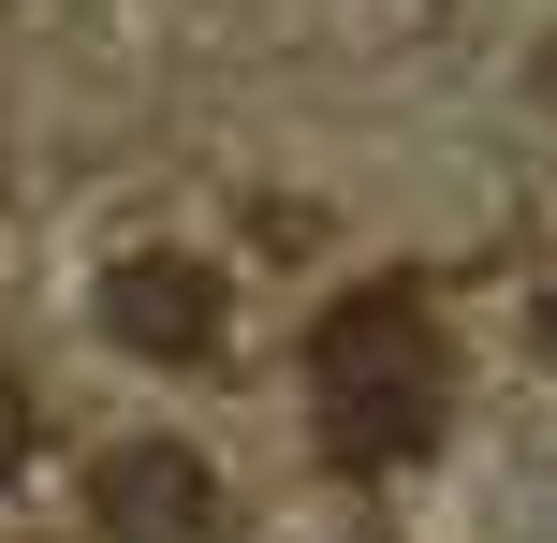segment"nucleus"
<instances>
[{
	"label": "nucleus",
	"mask_w": 557,
	"mask_h": 543,
	"mask_svg": "<svg viewBox=\"0 0 557 543\" xmlns=\"http://www.w3.org/2000/svg\"><path fill=\"white\" fill-rule=\"evenodd\" d=\"M308 382H323V456L337 470L425 456V441H441V397H455L441 323H425L411 280H352V294H337V309L308 323Z\"/></svg>",
	"instance_id": "obj_1"
},
{
	"label": "nucleus",
	"mask_w": 557,
	"mask_h": 543,
	"mask_svg": "<svg viewBox=\"0 0 557 543\" xmlns=\"http://www.w3.org/2000/svg\"><path fill=\"white\" fill-rule=\"evenodd\" d=\"M103 338L147 353V368H191V353H221V280H206L191 250H133L103 280Z\"/></svg>",
	"instance_id": "obj_2"
},
{
	"label": "nucleus",
	"mask_w": 557,
	"mask_h": 543,
	"mask_svg": "<svg viewBox=\"0 0 557 543\" xmlns=\"http://www.w3.org/2000/svg\"><path fill=\"white\" fill-rule=\"evenodd\" d=\"M88 499H103V529H117V543H206V529H221V485H206L191 441H117Z\"/></svg>",
	"instance_id": "obj_3"
},
{
	"label": "nucleus",
	"mask_w": 557,
	"mask_h": 543,
	"mask_svg": "<svg viewBox=\"0 0 557 543\" xmlns=\"http://www.w3.org/2000/svg\"><path fill=\"white\" fill-rule=\"evenodd\" d=\"M15 441H29V397H15V382H0V456H15Z\"/></svg>",
	"instance_id": "obj_4"
},
{
	"label": "nucleus",
	"mask_w": 557,
	"mask_h": 543,
	"mask_svg": "<svg viewBox=\"0 0 557 543\" xmlns=\"http://www.w3.org/2000/svg\"><path fill=\"white\" fill-rule=\"evenodd\" d=\"M543 103H557V45H543Z\"/></svg>",
	"instance_id": "obj_5"
}]
</instances>
